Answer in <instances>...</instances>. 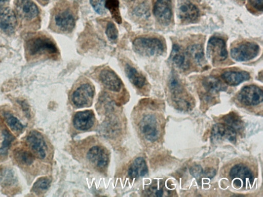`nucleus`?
<instances>
[{"instance_id": "f257e3e1", "label": "nucleus", "mask_w": 263, "mask_h": 197, "mask_svg": "<svg viewBox=\"0 0 263 197\" xmlns=\"http://www.w3.org/2000/svg\"><path fill=\"white\" fill-rule=\"evenodd\" d=\"M26 50L30 57L35 58L43 55H54L58 53L56 44L44 35H35L26 42Z\"/></svg>"}, {"instance_id": "f03ea898", "label": "nucleus", "mask_w": 263, "mask_h": 197, "mask_svg": "<svg viewBox=\"0 0 263 197\" xmlns=\"http://www.w3.org/2000/svg\"><path fill=\"white\" fill-rule=\"evenodd\" d=\"M134 51L145 56L160 55L164 51L163 44L161 41L154 38H139L133 42Z\"/></svg>"}, {"instance_id": "7ed1b4c3", "label": "nucleus", "mask_w": 263, "mask_h": 197, "mask_svg": "<svg viewBox=\"0 0 263 197\" xmlns=\"http://www.w3.org/2000/svg\"><path fill=\"white\" fill-rule=\"evenodd\" d=\"M138 128L145 139L154 142L159 137V127L156 116L151 114H145L138 123Z\"/></svg>"}, {"instance_id": "20e7f679", "label": "nucleus", "mask_w": 263, "mask_h": 197, "mask_svg": "<svg viewBox=\"0 0 263 197\" xmlns=\"http://www.w3.org/2000/svg\"><path fill=\"white\" fill-rule=\"evenodd\" d=\"M86 158L94 168L104 171L108 166L109 155L105 148L100 145L91 146L86 151Z\"/></svg>"}, {"instance_id": "39448f33", "label": "nucleus", "mask_w": 263, "mask_h": 197, "mask_svg": "<svg viewBox=\"0 0 263 197\" xmlns=\"http://www.w3.org/2000/svg\"><path fill=\"white\" fill-rule=\"evenodd\" d=\"M229 176L233 180V185L236 189H240L252 185L254 175L247 166L243 164H238L231 169Z\"/></svg>"}, {"instance_id": "423d86ee", "label": "nucleus", "mask_w": 263, "mask_h": 197, "mask_svg": "<svg viewBox=\"0 0 263 197\" xmlns=\"http://www.w3.org/2000/svg\"><path fill=\"white\" fill-rule=\"evenodd\" d=\"M94 96V90L93 86L89 83H84L73 93L72 102L77 108L88 107L92 104Z\"/></svg>"}, {"instance_id": "0eeeda50", "label": "nucleus", "mask_w": 263, "mask_h": 197, "mask_svg": "<svg viewBox=\"0 0 263 197\" xmlns=\"http://www.w3.org/2000/svg\"><path fill=\"white\" fill-rule=\"evenodd\" d=\"M207 54L213 63L226 60L228 57L226 43L220 38L212 37L208 43Z\"/></svg>"}, {"instance_id": "6e6552de", "label": "nucleus", "mask_w": 263, "mask_h": 197, "mask_svg": "<svg viewBox=\"0 0 263 197\" xmlns=\"http://www.w3.org/2000/svg\"><path fill=\"white\" fill-rule=\"evenodd\" d=\"M259 46L253 42H246L231 49V56L236 61H247L256 57L259 54Z\"/></svg>"}, {"instance_id": "1a4fd4ad", "label": "nucleus", "mask_w": 263, "mask_h": 197, "mask_svg": "<svg viewBox=\"0 0 263 197\" xmlns=\"http://www.w3.org/2000/svg\"><path fill=\"white\" fill-rule=\"evenodd\" d=\"M262 90L255 85L245 86L239 94V100L246 106H256L263 102Z\"/></svg>"}, {"instance_id": "9d476101", "label": "nucleus", "mask_w": 263, "mask_h": 197, "mask_svg": "<svg viewBox=\"0 0 263 197\" xmlns=\"http://www.w3.org/2000/svg\"><path fill=\"white\" fill-rule=\"evenodd\" d=\"M27 142L36 156L40 159L45 158L47 146L41 133L36 131H31L28 135Z\"/></svg>"}, {"instance_id": "9b49d317", "label": "nucleus", "mask_w": 263, "mask_h": 197, "mask_svg": "<svg viewBox=\"0 0 263 197\" xmlns=\"http://www.w3.org/2000/svg\"><path fill=\"white\" fill-rule=\"evenodd\" d=\"M15 10L22 20L32 21L39 15V9L32 0H15Z\"/></svg>"}, {"instance_id": "f8f14e48", "label": "nucleus", "mask_w": 263, "mask_h": 197, "mask_svg": "<svg viewBox=\"0 0 263 197\" xmlns=\"http://www.w3.org/2000/svg\"><path fill=\"white\" fill-rule=\"evenodd\" d=\"M95 123V115L91 110L77 112L73 119L75 129L82 131L90 130L94 127Z\"/></svg>"}, {"instance_id": "ddd939ff", "label": "nucleus", "mask_w": 263, "mask_h": 197, "mask_svg": "<svg viewBox=\"0 0 263 197\" xmlns=\"http://www.w3.org/2000/svg\"><path fill=\"white\" fill-rule=\"evenodd\" d=\"M211 139L214 143L227 139L235 144L236 140V131L225 123H217L212 128Z\"/></svg>"}, {"instance_id": "4468645a", "label": "nucleus", "mask_w": 263, "mask_h": 197, "mask_svg": "<svg viewBox=\"0 0 263 197\" xmlns=\"http://www.w3.org/2000/svg\"><path fill=\"white\" fill-rule=\"evenodd\" d=\"M15 11L9 7L0 6V29L6 34L13 33L17 27Z\"/></svg>"}, {"instance_id": "2eb2a0df", "label": "nucleus", "mask_w": 263, "mask_h": 197, "mask_svg": "<svg viewBox=\"0 0 263 197\" xmlns=\"http://www.w3.org/2000/svg\"><path fill=\"white\" fill-rule=\"evenodd\" d=\"M154 14L157 21L164 26H168L172 18L171 0H157L154 6Z\"/></svg>"}, {"instance_id": "dca6fc26", "label": "nucleus", "mask_w": 263, "mask_h": 197, "mask_svg": "<svg viewBox=\"0 0 263 197\" xmlns=\"http://www.w3.org/2000/svg\"><path fill=\"white\" fill-rule=\"evenodd\" d=\"M99 78L105 88L113 92H119L121 90L122 82L113 70L105 69L100 72Z\"/></svg>"}, {"instance_id": "f3484780", "label": "nucleus", "mask_w": 263, "mask_h": 197, "mask_svg": "<svg viewBox=\"0 0 263 197\" xmlns=\"http://www.w3.org/2000/svg\"><path fill=\"white\" fill-rule=\"evenodd\" d=\"M56 27L64 32L71 31L75 26V18L69 9L61 10L54 17Z\"/></svg>"}, {"instance_id": "a211bd4d", "label": "nucleus", "mask_w": 263, "mask_h": 197, "mask_svg": "<svg viewBox=\"0 0 263 197\" xmlns=\"http://www.w3.org/2000/svg\"><path fill=\"white\" fill-rule=\"evenodd\" d=\"M178 14L181 20L187 22H193L197 20L199 11L195 5L185 0L179 5Z\"/></svg>"}, {"instance_id": "6ab92c4d", "label": "nucleus", "mask_w": 263, "mask_h": 197, "mask_svg": "<svg viewBox=\"0 0 263 197\" xmlns=\"http://www.w3.org/2000/svg\"><path fill=\"white\" fill-rule=\"evenodd\" d=\"M223 80L230 86H237L241 83L249 80V73L246 71H228L222 75Z\"/></svg>"}, {"instance_id": "aec40b11", "label": "nucleus", "mask_w": 263, "mask_h": 197, "mask_svg": "<svg viewBox=\"0 0 263 197\" xmlns=\"http://www.w3.org/2000/svg\"><path fill=\"white\" fill-rule=\"evenodd\" d=\"M148 172V166L145 160L142 157L136 158L128 169V175L133 179L145 176Z\"/></svg>"}, {"instance_id": "412c9836", "label": "nucleus", "mask_w": 263, "mask_h": 197, "mask_svg": "<svg viewBox=\"0 0 263 197\" xmlns=\"http://www.w3.org/2000/svg\"><path fill=\"white\" fill-rule=\"evenodd\" d=\"M183 49L178 45H174L170 58L173 64L181 69H186L189 66V61L188 60Z\"/></svg>"}, {"instance_id": "4be33fe9", "label": "nucleus", "mask_w": 263, "mask_h": 197, "mask_svg": "<svg viewBox=\"0 0 263 197\" xmlns=\"http://www.w3.org/2000/svg\"><path fill=\"white\" fill-rule=\"evenodd\" d=\"M125 72L130 82L138 89H142L146 84L145 77L129 65L125 67Z\"/></svg>"}, {"instance_id": "5701e85b", "label": "nucleus", "mask_w": 263, "mask_h": 197, "mask_svg": "<svg viewBox=\"0 0 263 197\" xmlns=\"http://www.w3.org/2000/svg\"><path fill=\"white\" fill-rule=\"evenodd\" d=\"M186 54L196 64L202 66L205 63V57L202 46L199 44L190 46L187 49Z\"/></svg>"}, {"instance_id": "b1692460", "label": "nucleus", "mask_w": 263, "mask_h": 197, "mask_svg": "<svg viewBox=\"0 0 263 197\" xmlns=\"http://www.w3.org/2000/svg\"><path fill=\"white\" fill-rule=\"evenodd\" d=\"M203 84L205 90L210 93H218L227 90L226 86L220 79L214 77L205 78Z\"/></svg>"}, {"instance_id": "393cba45", "label": "nucleus", "mask_w": 263, "mask_h": 197, "mask_svg": "<svg viewBox=\"0 0 263 197\" xmlns=\"http://www.w3.org/2000/svg\"><path fill=\"white\" fill-rule=\"evenodd\" d=\"M0 181L5 187L14 186L17 182L14 172L9 168H3L0 171Z\"/></svg>"}, {"instance_id": "a878e982", "label": "nucleus", "mask_w": 263, "mask_h": 197, "mask_svg": "<svg viewBox=\"0 0 263 197\" xmlns=\"http://www.w3.org/2000/svg\"><path fill=\"white\" fill-rule=\"evenodd\" d=\"M14 155L16 161L22 165H30L34 162V156L27 150L17 149L15 151Z\"/></svg>"}, {"instance_id": "bb28decb", "label": "nucleus", "mask_w": 263, "mask_h": 197, "mask_svg": "<svg viewBox=\"0 0 263 197\" xmlns=\"http://www.w3.org/2000/svg\"><path fill=\"white\" fill-rule=\"evenodd\" d=\"M105 7L110 11L113 19L118 24L122 23L118 0H106Z\"/></svg>"}, {"instance_id": "cd10ccee", "label": "nucleus", "mask_w": 263, "mask_h": 197, "mask_svg": "<svg viewBox=\"0 0 263 197\" xmlns=\"http://www.w3.org/2000/svg\"><path fill=\"white\" fill-rule=\"evenodd\" d=\"M4 118L11 130L16 132H21L25 127L20 121L9 112H5L3 114Z\"/></svg>"}, {"instance_id": "c85d7f7f", "label": "nucleus", "mask_w": 263, "mask_h": 197, "mask_svg": "<svg viewBox=\"0 0 263 197\" xmlns=\"http://www.w3.org/2000/svg\"><path fill=\"white\" fill-rule=\"evenodd\" d=\"M223 120L225 125L231 127L235 131L240 130L243 128V121L239 116L233 113L225 116Z\"/></svg>"}, {"instance_id": "c756f323", "label": "nucleus", "mask_w": 263, "mask_h": 197, "mask_svg": "<svg viewBox=\"0 0 263 197\" xmlns=\"http://www.w3.org/2000/svg\"><path fill=\"white\" fill-rule=\"evenodd\" d=\"M51 183V180L47 177L40 178L34 183L32 190L36 194L43 193L49 189Z\"/></svg>"}, {"instance_id": "7c9ffc66", "label": "nucleus", "mask_w": 263, "mask_h": 197, "mask_svg": "<svg viewBox=\"0 0 263 197\" xmlns=\"http://www.w3.org/2000/svg\"><path fill=\"white\" fill-rule=\"evenodd\" d=\"M3 142L2 146L0 148V156H5L7 154L8 151L11 146V143L15 139V137L7 130L2 132Z\"/></svg>"}, {"instance_id": "2f4dec72", "label": "nucleus", "mask_w": 263, "mask_h": 197, "mask_svg": "<svg viewBox=\"0 0 263 197\" xmlns=\"http://www.w3.org/2000/svg\"><path fill=\"white\" fill-rule=\"evenodd\" d=\"M106 0H90V3L95 11L99 15L105 14L106 12L105 3Z\"/></svg>"}, {"instance_id": "473e14b6", "label": "nucleus", "mask_w": 263, "mask_h": 197, "mask_svg": "<svg viewBox=\"0 0 263 197\" xmlns=\"http://www.w3.org/2000/svg\"><path fill=\"white\" fill-rule=\"evenodd\" d=\"M106 33L108 38L111 40H115L118 38V31L113 23L110 22L108 24Z\"/></svg>"}, {"instance_id": "72a5a7b5", "label": "nucleus", "mask_w": 263, "mask_h": 197, "mask_svg": "<svg viewBox=\"0 0 263 197\" xmlns=\"http://www.w3.org/2000/svg\"><path fill=\"white\" fill-rule=\"evenodd\" d=\"M203 169L199 165H195L190 169L191 174L196 178L198 183L201 181L202 176L203 174Z\"/></svg>"}, {"instance_id": "f704fd0d", "label": "nucleus", "mask_w": 263, "mask_h": 197, "mask_svg": "<svg viewBox=\"0 0 263 197\" xmlns=\"http://www.w3.org/2000/svg\"><path fill=\"white\" fill-rule=\"evenodd\" d=\"M134 13L140 17H146L149 13V7L145 3H142L134 9Z\"/></svg>"}, {"instance_id": "c9c22d12", "label": "nucleus", "mask_w": 263, "mask_h": 197, "mask_svg": "<svg viewBox=\"0 0 263 197\" xmlns=\"http://www.w3.org/2000/svg\"><path fill=\"white\" fill-rule=\"evenodd\" d=\"M216 170L213 168H207L203 170V174L207 178L212 179L216 175Z\"/></svg>"}, {"instance_id": "e433bc0d", "label": "nucleus", "mask_w": 263, "mask_h": 197, "mask_svg": "<svg viewBox=\"0 0 263 197\" xmlns=\"http://www.w3.org/2000/svg\"><path fill=\"white\" fill-rule=\"evenodd\" d=\"M19 103L21 106L23 112H24L25 114H26V116L29 118H30V109L28 103L26 102V101H21L19 102Z\"/></svg>"}, {"instance_id": "4c0bfd02", "label": "nucleus", "mask_w": 263, "mask_h": 197, "mask_svg": "<svg viewBox=\"0 0 263 197\" xmlns=\"http://www.w3.org/2000/svg\"><path fill=\"white\" fill-rule=\"evenodd\" d=\"M250 4L259 11H262L263 8V0H249Z\"/></svg>"}, {"instance_id": "58836bf2", "label": "nucleus", "mask_w": 263, "mask_h": 197, "mask_svg": "<svg viewBox=\"0 0 263 197\" xmlns=\"http://www.w3.org/2000/svg\"><path fill=\"white\" fill-rule=\"evenodd\" d=\"M37 1L41 4H46L49 2V0H37Z\"/></svg>"}, {"instance_id": "ea45409f", "label": "nucleus", "mask_w": 263, "mask_h": 197, "mask_svg": "<svg viewBox=\"0 0 263 197\" xmlns=\"http://www.w3.org/2000/svg\"><path fill=\"white\" fill-rule=\"evenodd\" d=\"M9 1V0H0V6H2Z\"/></svg>"}, {"instance_id": "a19ab883", "label": "nucleus", "mask_w": 263, "mask_h": 197, "mask_svg": "<svg viewBox=\"0 0 263 197\" xmlns=\"http://www.w3.org/2000/svg\"><path fill=\"white\" fill-rule=\"evenodd\" d=\"M128 1H134V0H128Z\"/></svg>"}]
</instances>
